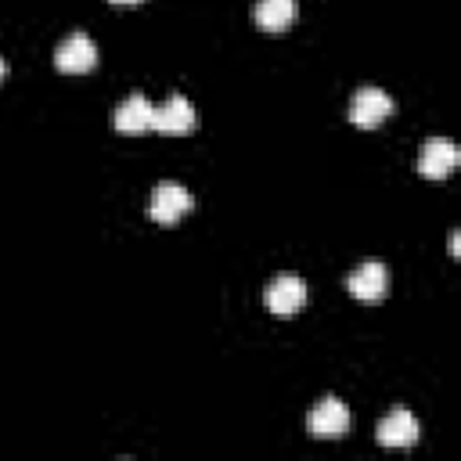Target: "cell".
Returning <instances> with one entry per match:
<instances>
[{"label":"cell","instance_id":"13","mask_svg":"<svg viewBox=\"0 0 461 461\" xmlns=\"http://www.w3.org/2000/svg\"><path fill=\"white\" fill-rule=\"evenodd\" d=\"M4 72H7V65H4V58H0V79H4Z\"/></svg>","mask_w":461,"mask_h":461},{"label":"cell","instance_id":"5","mask_svg":"<svg viewBox=\"0 0 461 461\" xmlns=\"http://www.w3.org/2000/svg\"><path fill=\"white\" fill-rule=\"evenodd\" d=\"M346 288H349V295L360 299V303H378V299L385 295V288H389V270H385V263L367 259V263L353 267L349 277H346Z\"/></svg>","mask_w":461,"mask_h":461},{"label":"cell","instance_id":"4","mask_svg":"<svg viewBox=\"0 0 461 461\" xmlns=\"http://www.w3.org/2000/svg\"><path fill=\"white\" fill-rule=\"evenodd\" d=\"M194 202H191V191L184 187V184H173V180H166V184H158L155 191H151V202H148V216L155 220V223H176L187 209H191Z\"/></svg>","mask_w":461,"mask_h":461},{"label":"cell","instance_id":"7","mask_svg":"<svg viewBox=\"0 0 461 461\" xmlns=\"http://www.w3.org/2000/svg\"><path fill=\"white\" fill-rule=\"evenodd\" d=\"M151 130L173 133V137L191 133V130H194V104H191L184 94L166 97L162 104H155V122H151Z\"/></svg>","mask_w":461,"mask_h":461},{"label":"cell","instance_id":"11","mask_svg":"<svg viewBox=\"0 0 461 461\" xmlns=\"http://www.w3.org/2000/svg\"><path fill=\"white\" fill-rule=\"evenodd\" d=\"M252 18L267 32H285L295 22V0H259Z\"/></svg>","mask_w":461,"mask_h":461},{"label":"cell","instance_id":"8","mask_svg":"<svg viewBox=\"0 0 461 461\" xmlns=\"http://www.w3.org/2000/svg\"><path fill=\"white\" fill-rule=\"evenodd\" d=\"M454 166H457V148H454L447 137H429V140L421 144L418 173H421L425 180H447Z\"/></svg>","mask_w":461,"mask_h":461},{"label":"cell","instance_id":"6","mask_svg":"<svg viewBox=\"0 0 461 461\" xmlns=\"http://www.w3.org/2000/svg\"><path fill=\"white\" fill-rule=\"evenodd\" d=\"M310 436L313 439H339V436H346L349 432V411H346V403L342 400H335V396H324L313 411H310Z\"/></svg>","mask_w":461,"mask_h":461},{"label":"cell","instance_id":"12","mask_svg":"<svg viewBox=\"0 0 461 461\" xmlns=\"http://www.w3.org/2000/svg\"><path fill=\"white\" fill-rule=\"evenodd\" d=\"M108 4H140V0H108Z\"/></svg>","mask_w":461,"mask_h":461},{"label":"cell","instance_id":"1","mask_svg":"<svg viewBox=\"0 0 461 461\" xmlns=\"http://www.w3.org/2000/svg\"><path fill=\"white\" fill-rule=\"evenodd\" d=\"M393 115V97L378 86H360L349 101V122L360 130H375Z\"/></svg>","mask_w":461,"mask_h":461},{"label":"cell","instance_id":"10","mask_svg":"<svg viewBox=\"0 0 461 461\" xmlns=\"http://www.w3.org/2000/svg\"><path fill=\"white\" fill-rule=\"evenodd\" d=\"M418 418L411 414V411H403V407H396L393 414H385L382 418V425H378V443L382 447H411V443H418Z\"/></svg>","mask_w":461,"mask_h":461},{"label":"cell","instance_id":"9","mask_svg":"<svg viewBox=\"0 0 461 461\" xmlns=\"http://www.w3.org/2000/svg\"><path fill=\"white\" fill-rule=\"evenodd\" d=\"M155 122V104L144 94H130L115 112H112V126L119 133H144Z\"/></svg>","mask_w":461,"mask_h":461},{"label":"cell","instance_id":"2","mask_svg":"<svg viewBox=\"0 0 461 461\" xmlns=\"http://www.w3.org/2000/svg\"><path fill=\"white\" fill-rule=\"evenodd\" d=\"M263 303H267V310L277 313V317L299 313V310L306 306V285H303V277H295V274L274 277V281L267 285V292H263Z\"/></svg>","mask_w":461,"mask_h":461},{"label":"cell","instance_id":"3","mask_svg":"<svg viewBox=\"0 0 461 461\" xmlns=\"http://www.w3.org/2000/svg\"><path fill=\"white\" fill-rule=\"evenodd\" d=\"M54 65L58 72H68V76H79V72H90L97 65V47L86 32H72L58 43L54 50Z\"/></svg>","mask_w":461,"mask_h":461}]
</instances>
